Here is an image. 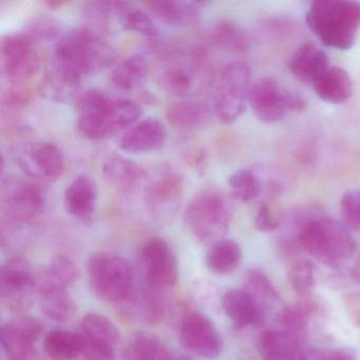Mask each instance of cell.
<instances>
[{
	"instance_id": "cell-28",
	"label": "cell",
	"mask_w": 360,
	"mask_h": 360,
	"mask_svg": "<svg viewBox=\"0 0 360 360\" xmlns=\"http://www.w3.org/2000/svg\"><path fill=\"white\" fill-rule=\"evenodd\" d=\"M149 72V63L142 53L132 54L110 73V83L121 91H132L142 85Z\"/></svg>"
},
{
	"instance_id": "cell-41",
	"label": "cell",
	"mask_w": 360,
	"mask_h": 360,
	"mask_svg": "<svg viewBox=\"0 0 360 360\" xmlns=\"http://www.w3.org/2000/svg\"><path fill=\"white\" fill-rule=\"evenodd\" d=\"M341 223L349 231H360V188L343 193L339 202Z\"/></svg>"
},
{
	"instance_id": "cell-21",
	"label": "cell",
	"mask_w": 360,
	"mask_h": 360,
	"mask_svg": "<svg viewBox=\"0 0 360 360\" xmlns=\"http://www.w3.org/2000/svg\"><path fill=\"white\" fill-rule=\"evenodd\" d=\"M330 67L328 54L313 43H305L297 48L288 60V69L295 79L311 85Z\"/></svg>"
},
{
	"instance_id": "cell-10",
	"label": "cell",
	"mask_w": 360,
	"mask_h": 360,
	"mask_svg": "<svg viewBox=\"0 0 360 360\" xmlns=\"http://www.w3.org/2000/svg\"><path fill=\"white\" fill-rule=\"evenodd\" d=\"M37 43L25 33L8 34L0 43V66L4 77L14 86L30 81L39 69Z\"/></svg>"
},
{
	"instance_id": "cell-3",
	"label": "cell",
	"mask_w": 360,
	"mask_h": 360,
	"mask_svg": "<svg viewBox=\"0 0 360 360\" xmlns=\"http://www.w3.org/2000/svg\"><path fill=\"white\" fill-rule=\"evenodd\" d=\"M77 105V129L92 141L107 140L125 131L142 117V107L129 98L101 90L82 92Z\"/></svg>"
},
{
	"instance_id": "cell-26",
	"label": "cell",
	"mask_w": 360,
	"mask_h": 360,
	"mask_svg": "<svg viewBox=\"0 0 360 360\" xmlns=\"http://www.w3.org/2000/svg\"><path fill=\"white\" fill-rule=\"evenodd\" d=\"M222 309L237 330L258 323V307L246 290H227L222 297Z\"/></svg>"
},
{
	"instance_id": "cell-23",
	"label": "cell",
	"mask_w": 360,
	"mask_h": 360,
	"mask_svg": "<svg viewBox=\"0 0 360 360\" xmlns=\"http://www.w3.org/2000/svg\"><path fill=\"white\" fill-rule=\"evenodd\" d=\"M37 290L39 305L48 318L56 322H66L73 317L77 307L68 288L39 277Z\"/></svg>"
},
{
	"instance_id": "cell-25",
	"label": "cell",
	"mask_w": 360,
	"mask_h": 360,
	"mask_svg": "<svg viewBox=\"0 0 360 360\" xmlns=\"http://www.w3.org/2000/svg\"><path fill=\"white\" fill-rule=\"evenodd\" d=\"M105 179L111 186L123 193L134 191L144 176L142 168L124 155L109 157L103 166Z\"/></svg>"
},
{
	"instance_id": "cell-20",
	"label": "cell",
	"mask_w": 360,
	"mask_h": 360,
	"mask_svg": "<svg viewBox=\"0 0 360 360\" xmlns=\"http://www.w3.org/2000/svg\"><path fill=\"white\" fill-rule=\"evenodd\" d=\"M98 202V185L92 176L79 174L68 185L64 195L66 212L77 220H92Z\"/></svg>"
},
{
	"instance_id": "cell-5",
	"label": "cell",
	"mask_w": 360,
	"mask_h": 360,
	"mask_svg": "<svg viewBox=\"0 0 360 360\" xmlns=\"http://www.w3.org/2000/svg\"><path fill=\"white\" fill-rule=\"evenodd\" d=\"M187 229L201 243L214 244L226 235L231 207L226 195L216 189H204L193 195L184 212Z\"/></svg>"
},
{
	"instance_id": "cell-17",
	"label": "cell",
	"mask_w": 360,
	"mask_h": 360,
	"mask_svg": "<svg viewBox=\"0 0 360 360\" xmlns=\"http://www.w3.org/2000/svg\"><path fill=\"white\" fill-rule=\"evenodd\" d=\"M205 62L197 56L166 67L159 79L162 88L179 98H188L201 91L206 82Z\"/></svg>"
},
{
	"instance_id": "cell-37",
	"label": "cell",
	"mask_w": 360,
	"mask_h": 360,
	"mask_svg": "<svg viewBox=\"0 0 360 360\" xmlns=\"http://www.w3.org/2000/svg\"><path fill=\"white\" fill-rule=\"evenodd\" d=\"M121 29L139 33L148 39H155L159 35V29L150 15L129 3H123L122 6Z\"/></svg>"
},
{
	"instance_id": "cell-35",
	"label": "cell",
	"mask_w": 360,
	"mask_h": 360,
	"mask_svg": "<svg viewBox=\"0 0 360 360\" xmlns=\"http://www.w3.org/2000/svg\"><path fill=\"white\" fill-rule=\"evenodd\" d=\"M244 290H246L256 302L259 311L258 323H261L265 317V309L279 299L277 290L269 278L259 271H248Z\"/></svg>"
},
{
	"instance_id": "cell-16",
	"label": "cell",
	"mask_w": 360,
	"mask_h": 360,
	"mask_svg": "<svg viewBox=\"0 0 360 360\" xmlns=\"http://www.w3.org/2000/svg\"><path fill=\"white\" fill-rule=\"evenodd\" d=\"M183 193L182 179L174 172H164L153 179L145 191L147 210L155 220H170L180 208Z\"/></svg>"
},
{
	"instance_id": "cell-30",
	"label": "cell",
	"mask_w": 360,
	"mask_h": 360,
	"mask_svg": "<svg viewBox=\"0 0 360 360\" xmlns=\"http://www.w3.org/2000/svg\"><path fill=\"white\" fill-rule=\"evenodd\" d=\"M44 349L51 360H75L83 355V341L75 333L52 330L44 339Z\"/></svg>"
},
{
	"instance_id": "cell-1",
	"label": "cell",
	"mask_w": 360,
	"mask_h": 360,
	"mask_svg": "<svg viewBox=\"0 0 360 360\" xmlns=\"http://www.w3.org/2000/svg\"><path fill=\"white\" fill-rule=\"evenodd\" d=\"M292 221L300 248L322 264L337 269L355 254L349 231L318 206H300L292 212Z\"/></svg>"
},
{
	"instance_id": "cell-12",
	"label": "cell",
	"mask_w": 360,
	"mask_h": 360,
	"mask_svg": "<svg viewBox=\"0 0 360 360\" xmlns=\"http://www.w3.org/2000/svg\"><path fill=\"white\" fill-rule=\"evenodd\" d=\"M140 260L146 284L158 290L176 285L178 260L172 246L163 238L147 240L141 248Z\"/></svg>"
},
{
	"instance_id": "cell-9",
	"label": "cell",
	"mask_w": 360,
	"mask_h": 360,
	"mask_svg": "<svg viewBox=\"0 0 360 360\" xmlns=\"http://www.w3.org/2000/svg\"><path fill=\"white\" fill-rule=\"evenodd\" d=\"M10 153L20 170L37 182H54L64 174V155L52 143H20Z\"/></svg>"
},
{
	"instance_id": "cell-43",
	"label": "cell",
	"mask_w": 360,
	"mask_h": 360,
	"mask_svg": "<svg viewBox=\"0 0 360 360\" xmlns=\"http://www.w3.org/2000/svg\"><path fill=\"white\" fill-rule=\"evenodd\" d=\"M254 223L257 231H261V233H271V231H277L281 225L279 219L276 218L269 204L266 203L261 204L259 206L256 216H255Z\"/></svg>"
},
{
	"instance_id": "cell-18",
	"label": "cell",
	"mask_w": 360,
	"mask_h": 360,
	"mask_svg": "<svg viewBox=\"0 0 360 360\" xmlns=\"http://www.w3.org/2000/svg\"><path fill=\"white\" fill-rule=\"evenodd\" d=\"M43 330L41 322L31 316H22L5 322L0 332L3 351L10 360L28 359Z\"/></svg>"
},
{
	"instance_id": "cell-22",
	"label": "cell",
	"mask_w": 360,
	"mask_h": 360,
	"mask_svg": "<svg viewBox=\"0 0 360 360\" xmlns=\"http://www.w3.org/2000/svg\"><path fill=\"white\" fill-rule=\"evenodd\" d=\"M159 290L148 284L140 290L134 288L129 296L121 303L126 315L147 323L160 321L165 314V302Z\"/></svg>"
},
{
	"instance_id": "cell-15",
	"label": "cell",
	"mask_w": 360,
	"mask_h": 360,
	"mask_svg": "<svg viewBox=\"0 0 360 360\" xmlns=\"http://www.w3.org/2000/svg\"><path fill=\"white\" fill-rule=\"evenodd\" d=\"M37 280L30 263L22 257L9 259L0 271V297L9 309L26 307Z\"/></svg>"
},
{
	"instance_id": "cell-7",
	"label": "cell",
	"mask_w": 360,
	"mask_h": 360,
	"mask_svg": "<svg viewBox=\"0 0 360 360\" xmlns=\"http://www.w3.org/2000/svg\"><path fill=\"white\" fill-rule=\"evenodd\" d=\"M248 105L256 119L265 124L277 123L288 112H301L307 109V101L302 94L284 87L269 77L252 83Z\"/></svg>"
},
{
	"instance_id": "cell-46",
	"label": "cell",
	"mask_w": 360,
	"mask_h": 360,
	"mask_svg": "<svg viewBox=\"0 0 360 360\" xmlns=\"http://www.w3.org/2000/svg\"><path fill=\"white\" fill-rule=\"evenodd\" d=\"M163 360H191V358L187 357V356L182 355V354L176 353V352L172 351L167 357L164 358Z\"/></svg>"
},
{
	"instance_id": "cell-38",
	"label": "cell",
	"mask_w": 360,
	"mask_h": 360,
	"mask_svg": "<svg viewBox=\"0 0 360 360\" xmlns=\"http://www.w3.org/2000/svg\"><path fill=\"white\" fill-rule=\"evenodd\" d=\"M41 277L52 283L69 288L79 278V269L73 261L60 255L50 260Z\"/></svg>"
},
{
	"instance_id": "cell-8",
	"label": "cell",
	"mask_w": 360,
	"mask_h": 360,
	"mask_svg": "<svg viewBox=\"0 0 360 360\" xmlns=\"http://www.w3.org/2000/svg\"><path fill=\"white\" fill-rule=\"evenodd\" d=\"M252 70L243 62H233L223 69L217 86L214 111L225 125L235 123L245 110L252 86Z\"/></svg>"
},
{
	"instance_id": "cell-29",
	"label": "cell",
	"mask_w": 360,
	"mask_h": 360,
	"mask_svg": "<svg viewBox=\"0 0 360 360\" xmlns=\"http://www.w3.org/2000/svg\"><path fill=\"white\" fill-rule=\"evenodd\" d=\"M166 117L174 127L193 129L207 123L210 119V109L201 102L179 101L167 107Z\"/></svg>"
},
{
	"instance_id": "cell-40",
	"label": "cell",
	"mask_w": 360,
	"mask_h": 360,
	"mask_svg": "<svg viewBox=\"0 0 360 360\" xmlns=\"http://www.w3.org/2000/svg\"><path fill=\"white\" fill-rule=\"evenodd\" d=\"M288 278L290 286L297 294L304 296L311 292L315 285L314 266L309 260H294L288 269Z\"/></svg>"
},
{
	"instance_id": "cell-19",
	"label": "cell",
	"mask_w": 360,
	"mask_h": 360,
	"mask_svg": "<svg viewBox=\"0 0 360 360\" xmlns=\"http://www.w3.org/2000/svg\"><path fill=\"white\" fill-rule=\"evenodd\" d=\"M166 139L167 131L163 122L157 117H146L122 132L117 139V146L124 153L142 155L159 150L165 144Z\"/></svg>"
},
{
	"instance_id": "cell-45",
	"label": "cell",
	"mask_w": 360,
	"mask_h": 360,
	"mask_svg": "<svg viewBox=\"0 0 360 360\" xmlns=\"http://www.w3.org/2000/svg\"><path fill=\"white\" fill-rule=\"evenodd\" d=\"M320 360H357V357L351 349H336L323 354Z\"/></svg>"
},
{
	"instance_id": "cell-36",
	"label": "cell",
	"mask_w": 360,
	"mask_h": 360,
	"mask_svg": "<svg viewBox=\"0 0 360 360\" xmlns=\"http://www.w3.org/2000/svg\"><path fill=\"white\" fill-rule=\"evenodd\" d=\"M229 191L238 201L248 203L260 197L264 188L262 176L254 169H240L229 178Z\"/></svg>"
},
{
	"instance_id": "cell-32",
	"label": "cell",
	"mask_w": 360,
	"mask_h": 360,
	"mask_svg": "<svg viewBox=\"0 0 360 360\" xmlns=\"http://www.w3.org/2000/svg\"><path fill=\"white\" fill-rule=\"evenodd\" d=\"M121 1H92L86 4L84 18L92 26L94 32H109L112 29H121Z\"/></svg>"
},
{
	"instance_id": "cell-11",
	"label": "cell",
	"mask_w": 360,
	"mask_h": 360,
	"mask_svg": "<svg viewBox=\"0 0 360 360\" xmlns=\"http://www.w3.org/2000/svg\"><path fill=\"white\" fill-rule=\"evenodd\" d=\"M45 204L46 191L39 183L18 178L4 181L1 205L9 220L18 223L34 220L43 212Z\"/></svg>"
},
{
	"instance_id": "cell-33",
	"label": "cell",
	"mask_w": 360,
	"mask_h": 360,
	"mask_svg": "<svg viewBox=\"0 0 360 360\" xmlns=\"http://www.w3.org/2000/svg\"><path fill=\"white\" fill-rule=\"evenodd\" d=\"M172 349L155 335L138 333L125 349V360H161Z\"/></svg>"
},
{
	"instance_id": "cell-39",
	"label": "cell",
	"mask_w": 360,
	"mask_h": 360,
	"mask_svg": "<svg viewBox=\"0 0 360 360\" xmlns=\"http://www.w3.org/2000/svg\"><path fill=\"white\" fill-rule=\"evenodd\" d=\"M273 328L302 345L307 335V317L301 309L290 307L278 316Z\"/></svg>"
},
{
	"instance_id": "cell-27",
	"label": "cell",
	"mask_w": 360,
	"mask_h": 360,
	"mask_svg": "<svg viewBox=\"0 0 360 360\" xmlns=\"http://www.w3.org/2000/svg\"><path fill=\"white\" fill-rule=\"evenodd\" d=\"M149 12L165 24L176 27H193L200 22V8L191 1H158L145 4Z\"/></svg>"
},
{
	"instance_id": "cell-6",
	"label": "cell",
	"mask_w": 360,
	"mask_h": 360,
	"mask_svg": "<svg viewBox=\"0 0 360 360\" xmlns=\"http://www.w3.org/2000/svg\"><path fill=\"white\" fill-rule=\"evenodd\" d=\"M88 276L94 294L107 302H123L134 288L131 265L112 252L92 255L88 261Z\"/></svg>"
},
{
	"instance_id": "cell-31",
	"label": "cell",
	"mask_w": 360,
	"mask_h": 360,
	"mask_svg": "<svg viewBox=\"0 0 360 360\" xmlns=\"http://www.w3.org/2000/svg\"><path fill=\"white\" fill-rule=\"evenodd\" d=\"M242 250L233 240L223 239L212 244L205 256V264L212 273L226 275L239 266Z\"/></svg>"
},
{
	"instance_id": "cell-13",
	"label": "cell",
	"mask_w": 360,
	"mask_h": 360,
	"mask_svg": "<svg viewBox=\"0 0 360 360\" xmlns=\"http://www.w3.org/2000/svg\"><path fill=\"white\" fill-rule=\"evenodd\" d=\"M85 360H115L120 332L106 316L88 313L79 322Z\"/></svg>"
},
{
	"instance_id": "cell-34",
	"label": "cell",
	"mask_w": 360,
	"mask_h": 360,
	"mask_svg": "<svg viewBox=\"0 0 360 360\" xmlns=\"http://www.w3.org/2000/svg\"><path fill=\"white\" fill-rule=\"evenodd\" d=\"M212 39L219 47L235 53H245L250 47L248 33L231 20H221L214 25Z\"/></svg>"
},
{
	"instance_id": "cell-42",
	"label": "cell",
	"mask_w": 360,
	"mask_h": 360,
	"mask_svg": "<svg viewBox=\"0 0 360 360\" xmlns=\"http://www.w3.org/2000/svg\"><path fill=\"white\" fill-rule=\"evenodd\" d=\"M31 39L37 41H52L63 37L62 26L58 20L49 16H39L33 18L32 22L28 25L25 31Z\"/></svg>"
},
{
	"instance_id": "cell-14",
	"label": "cell",
	"mask_w": 360,
	"mask_h": 360,
	"mask_svg": "<svg viewBox=\"0 0 360 360\" xmlns=\"http://www.w3.org/2000/svg\"><path fill=\"white\" fill-rule=\"evenodd\" d=\"M180 341L189 353L217 359L223 352V340L214 322L202 313L187 314L180 326Z\"/></svg>"
},
{
	"instance_id": "cell-24",
	"label": "cell",
	"mask_w": 360,
	"mask_h": 360,
	"mask_svg": "<svg viewBox=\"0 0 360 360\" xmlns=\"http://www.w3.org/2000/svg\"><path fill=\"white\" fill-rule=\"evenodd\" d=\"M311 86L316 96L328 104H343L353 94L351 77L347 71L338 66H330Z\"/></svg>"
},
{
	"instance_id": "cell-4",
	"label": "cell",
	"mask_w": 360,
	"mask_h": 360,
	"mask_svg": "<svg viewBox=\"0 0 360 360\" xmlns=\"http://www.w3.org/2000/svg\"><path fill=\"white\" fill-rule=\"evenodd\" d=\"M309 30L326 47L347 51L357 41L360 30V1L316 0L307 12Z\"/></svg>"
},
{
	"instance_id": "cell-44",
	"label": "cell",
	"mask_w": 360,
	"mask_h": 360,
	"mask_svg": "<svg viewBox=\"0 0 360 360\" xmlns=\"http://www.w3.org/2000/svg\"><path fill=\"white\" fill-rule=\"evenodd\" d=\"M262 360H309L302 347L262 356Z\"/></svg>"
},
{
	"instance_id": "cell-2",
	"label": "cell",
	"mask_w": 360,
	"mask_h": 360,
	"mask_svg": "<svg viewBox=\"0 0 360 360\" xmlns=\"http://www.w3.org/2000/svg\"><path fill=\"white\" fill-rule=\"evenodd\" d=\"M115 60V49L98 33L79 28L58 39L47 70L81 87L86 77L110 66Z\"/></svg>"
}]
</instances>
